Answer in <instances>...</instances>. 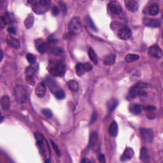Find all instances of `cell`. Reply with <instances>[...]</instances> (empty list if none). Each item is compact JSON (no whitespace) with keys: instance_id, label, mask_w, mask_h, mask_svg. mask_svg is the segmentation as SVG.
I'll return each instance as SVG.
<instances>
[{"instance_id":"obj_1","label":"cell","mask_w":163,"mask_h":163,"mask_svg":"<svg viewBox=\"0 0 163 163\" xmlns=\"http://www.w3.org/2000/svg\"><path fill=\"white\" fill-rule=\"evenodd\" d=\"M147 87V84L144 82H139L137 83L133 86H132L129 93L127 96V100H132L135 99L138 96H145L147 95L144 89Z\"/></svg>"},{"instance_id":"obj_2","label":"cell","mask_w":163,"mask_h":163,"mask_svg":"<svg viewBox=\"0 0 163 163\" xmlns=\"http://www.w3.org/2000/svg\"><path fill=\"white\" fill-rule=\"evenodd\" d=\"M14 96L18 103H24L28 98L26 90L22 85H16L14 88Z\"/></svg>"},{"instance_id":"obj_3","label":"cell","mask_w":163,"mask_h":163,"mask_svg":"<svg viewBox=\"0 0 163 163\" xmlns=\"http://www.w3.org/2000/svg\"><path fill=\"white\" fill-rule=\"evenodd\" d=\"M31 4H33V9L34 12L37 13V14H42L47 12V8L49 4L50 3V1L49 0H40V1H28Z\"/></svg>"},{"instance_id":"obj_4","label":"cell","mask_w":163,"mask_h":163,"mask_svg":"<svg viewBox=\"0 0 163 163\" xmlns=\"http://www.w3.org/2000/svg\"><path fill=\"white\" fill-rule=\"evenodd\" d=\"M68 29L71 35H76L82 31V24L80 19L78 17L72 18L68 24Z\"/></svg>"},{"instance_id":"obj_5","label":"cell","mask_w":163,"mask_h":163,"mask_svg":"<svg viewBox=\"0 0 163 163\" xmlns=\"http://www.w3.org/2000/svg\"><path fill=\"white\" fill-rule=\"evenodd\" d=\"M66 71V66L63 63H58L55 66L51 67L49 70L50 73L55 76H62Z\"/></svg>"},{"instance_id":"obj_6","label":"cell","mask_w":163,"mask_h":163,"mask_svg":"<svg viewBox=\"0 0 163 163\" xmlns=\"http://www.w3.org/2000/svg\"><path fill=\"white\" fill-rule=\"evenodd\" d=\"M140 136L142 141L145 143H151L154 139V132L151 129L141 128L140 130Z\"/></svg>"},{"instance_id":"obj_7","label":"cell","mask_w":163,"mask_h":163,"mask_svg":"<svg viewBox=\"0 0 163 163\" xmlns=\"http://www.w3.org/2000/svg\"><path fill=\"white\" fill-rule=\"evenodd\" d=\"M35 139L36 140V143L38 147L41 148V151L42 152L43 156L46 154L45 152V139L44 137L39 132H35L34 133Z\"/></svg>"},{"instance_id":"obj_8","label":"cell","mask_w":163,"mask_h":163,"mask_svg":"<svg viewBox=\"0 0 163 163\" xmlns=\"http://www.w3.org/2000/svg\"><path fill=\"white\" fill-rule=\"evenodd\" d=\"M148 54L151 56L156 58L161 59L162 57V51L159 47L157 45H152L148 49Z\"/></svg>"},{"instance_id":"obj_9","label":"cell","mask_w":163,"mask_h":163,"mask_svg":"<svg viewBox=\"0 0 163 163\" xmlns=\"http://www.w3.org/2000/svg\"><path fill=\"white\" fill-rule=\"evenodd\" d=\"M132 33L131 29L128 27H123L119 29L118 32V36L120 39L123 40H127L131 37Z\"/></svg>"},{"instance_id":"obj_10","label":"cell","mask_w":163,"mask_h":163,"mask_svg":"<svg viewBox=\"0 0 163 163\" xmlns=\"http://www.w3.org/2000/svg\"><path fill=\"white\" fill-rule=\"evenodd\" d=\"M108 9L114 14H119L122 12V7L119 2L111 1L108 3Z\"/></svg>"},{"instance_id":"obj_11","label":"cell","mask_w":163,"mask_h":163,"mask_svg":"<svg viewBox=\"0 0 163 163\" xmlns=\"http://www.w3.org/2000/svg\"><path fill=\"white\" fill-rule=\"evenodd\" d=\"M126 8L129 11L131 12H136L138 11L139 8L138 3L135 0H126L124 1Z\"/></svg>"},{"instance_id":"obj_12","label":"cell","mask_w":163,"mask_h":163,"mask_svg":"<svg viewBox=\"0 0 163 163\" xmlns=\"http://www.w3.org/2000/svg\"><path fill=\"white\" fill-rule=\"evenodd\" d=\"M6 40L8 45L15 49H18L20 46V44L19 40L17 39V38L14 37H13L12 36H10V35L7 36Z\"/></svg>"},{"instance_id":"obj_13","label":"cell","mask_w":163,"mask_h":163,"mask_svg":"<svg viewBox=\"0 0 163 163\" xmlns=\"http://www.w3.org/2000/svg\"><path fill=\"white\" fill-rule=\"evenodd\" d=\"M134 151L130 147H127L124 151V153L121 157V161L122 162H125L128 160H130L134 156Z\"/></svg>"},{"instance_id":"obj_14","label":"cell","mask_w":163,"mask_h":163,"mask_svg":"<svg viewBox=\"0 0 163 163\" xmlns=\"http://www.w3.org/2000/svg\"><path fill=\"white\" fill-rule=\"evenodd\" d=\"M35 93L38 98H43L44 97H45V94H46L45 85L43 82L38 84L36 85V89H35Z\"/></svg>"},{"instance_id":"obj_15","label":"cell","mask_w":163,"mask_h":163,"mask_svg":"<svg viewBox=\"0 0 163 163\" xmlns=\"http://www.w3.org/2000/svg\"><path fill=\"white\" fill-rule=\"evenodd\" d=\"M144 24L147 26H148L150 28H156L160 26V22L159 20L156 19H144Z\"/></svg>"},{"instance_id":"obj_16","label":"cell","mask_w":163,"mask_h":163,"mask_svg":"<svg viewBox=\"0 0 163 163\" xmlns=\"http://www.w3.org/2000/svg\"><path fill=\"white\" fill-rule=\"evenodd\" d=\"M115 59H116V55L114 54H110L106 55L104 57L103 63L106 66L112 65L115 63Z\"/></svg>"},{"instance_id":"obj_17","label":"cell","mask_w":163,"mask_h":163,"mask_svg":"<svg viewBox=\"0 0 163 163\" xmlns=\"http://www.w3.org/2000/svg\"><path fill=\"white\" fill-rule=\"evenodd\" d=\"M98 139V135L97 132L95 131L92 132L91 133V135H90L88 147L89 148L94 147V145H95L97 143Z\"/></svg>"},{"instance_id":"obj_18","label":"cell","mask_w":163,"mask_h":163,"mask_svg":"<svg viewBox=\"0 0 163 163\" xmlns=\"http://www.w3.org/2000/svg\"><path fill=\"white\" fill-rule=\"evenodd\" d=\"M37 49L38 50V52H39L40 54H44L47 52V51L50 50V45L48 44V43L41 42V44L38 45Z\"/></svg>"},{"instance_id":"obj_19","label":"cell","mask_w":163,"mask_h":163,"mask_svg":"<svg viewBox=\"0 0 163 163\" xmlns=\"http://www.w3.org/2000/svg\"><path fill=\"white\" fill-rule=\"evenodd\" d=\"M108 131L111 136H112L114 137L117 136L118 134V125L116 122L113 121L111 123L110 126L109 127Z\"/></svg>"},{"instance_id":"obj_20","label":"cell","mask_w":163,"mask_h":163,"mask_svg":"<svg viewBox=\"0 0 163 163\" xmlns=\"http://www.w3.org/2000/svg\"><path fill=\"white\" fill-rule=\"evenodd\" d=\"M140 158L141 161L144 162H147L149 161V156L148 154L147 149L145 147H142L140 150Z\"/></svg>"},{"instance_id":"obj_21","label":"cell","mask_w":163,"mask_h":163,"mask_svg":"<svg viewBox=\"0 0 163 163\" xmlns=\"http://www.w3.org/2000/svg\"><path fill=\"white\" fill-rule=\"evenodd\" d=\"M1 105L3 110H8L10 106V101L9 97L7 95H4L2 96L1 99Z\"/></svg>"},{"instance_id":"obj_22","label":"cell","mask_w":163,"mask_h":163,"mask_svg":"<svg viewBox=\"0 0 163 163\" xmlns=\"http://www.w3.org/2000/svg\"><path fill=\"white\" fill-rule=\"evenodd\" d=\"M67 85L69 89L73 92H77L79 89V85L76 81L74 80H69L67 82Z\"/></svg>"},{"instance_id":"obj_23","label":"cell","mask_w":163,"mask_h":163,"mask_svg":"<svg viewBox=\"0 0 163 163\" xmlns=\"http://www.w3.org/2000/svg\"><path fill=\"white\" fill-rule=\"evenodd\" d=\"M148 12L151 15H156L159 12V7L157 3H152L149 7Z\"/></svg>"},{"instance_id":"obj_24","label":"cell","mask_w":163,"mask_h":163,"mask_svg":"<svg viewBox=\"0 0 163 163\" xmlns=\"http://www.w3.org/2000/svg\"><path fill=\"white\" fill-rule=\"evenodd\" d=\"M12 22V19L9 14H5L3 16L1 17V28H3L4 25L10 24Z\"/></svg>"},{"instance_id":"obj_25","label":"cell","mask_w":163,"mask_h":163,"mask_svg":"<svg viewBox=\"0 0 163 163\" xmlns=\"http://www.w3.org/2000/svg\"><path fill=\"white\" fill-rule=\"evenodd\" d=\"M130 110L132 114L135 115H139L142 111V106L140 104H135L130 106Z\"/></svg>"},{"instance_id":"obj_26","label":"cell","mask_w":163,"mask_h":163,"mask_svg":"<svg viewBox=\"0 0 163 163\" xmlns=\"http://www.w3.org/2000/svg\"><path fill=\"white\" fill-rule=\"evenodd\" d=\"M88 54H89V57L92 63H93L94 64H97L98 63V59L97 55L94 52V50L92 48H89V51H88Z\"/></svg>"},{"instance_id":"obj_27","label":"cell","mask_w":163,"mask_h":163,"mask_svg":"<svg viewBox=\"0 0 163 163\" xmlns=\"http://www.w3.org/2000/svg\"><path fill=\"white\" fill-rule=\"evenodd\" d=\"M118 105V101L117 100L114 99H111L110 101L107 102V107H108V109L109 111H114L116 107Z\"/></svg>"},{"instance_id":"obj_28","label":"cell","mask_w":163,"mask_h":163,"mask_svg":"<svg viewBox=\"0 0 163 163\" xmlns=\"http://www.w3.org/2000/svg\"><path fill=\"white\" fill-rule=\"evenodd\" d=\"M76 73L79 76H82L84 75L85 73V70L84 69V64L83 63H78L75 67Z\"/></svg>"},{"instance_id":"obj_29","label":"cell","mask_w":163,"mask_h":163,"mask_svg":"<svg viewBox=\"0 0 163 163\" xmlns=\"http://www.w3.org/2000/svg\"><path fill=\"white\" fill-rule=\"evenodd\" d=\"M140 56L138 55L135 54H129L126 55L125 60L127 63H132L139 59Z\"/></svg>"},{"instance_id":"obj_30","label":"cell","mask_w":163,"mask_h":163,"mask_svg":"<svg viewBox=\"0 0 163 163\" xmlns=\"http://www.w3.org/2000/svg\"><path fill=\"white\" fill-rule=\"evenodd\" d=\"M34 23V17L33 14H29L27 18L25 19L24 21V24L25 26L27 28H30L33 26V24Z\"/></svg>"},{"instance_id":"obj_31","label":"cell","mask_w":163,"mask_h":163,"mask_svg":"<svg viewBox=\"0 0 163 163\" xmlns=\"http://www.w3.org/2000/svg\"><path fill=\"white\" fill-rule=\"evenodd\" d=\"M35 72H36V69L35 67L29 66L26 68V70H25V74H26V76H33V75L35 74Z\"/></svg>"},{"instance_id":"obj_32","label":"cell","mask_w":163,"mask_h":163,"mask_svg":"<svg viewBox=\"0 0 163 163\" xmlns=\"http://www.w3.org/2000/svg\"><path fill=\"white\" fill-rule=\"evenodd\" d=\"M50 52L55 55H59L63 53V50L59 47H54V48L50 49Z\"/></svg>"},{"instance_id":"obj_33","label":"cell","mask_w":163,"mask_h":163,"mask_svg":"<svg viewBox=\"0 0 163 163\" xmlns=\"http://www.w3.org/2000/svg\"><path fill=\"white\" fill-rule=\"evenodd\" d=\"M26 59L28 60V61L30 64H35L36 61V57L35 55H33V54H28L26 55Z\"/></svg>"},{"instance_id":"obj_34","label":"cell","mask_w":163,"mask_h":163,"mask_svg":"<svg viewBox=\"0 0 163 163\" xmlns=\"http://www.w3.org/2000/svg\"><path fill=\"white\" fill-rule=\"evenodd\" d=\"M55 96L58 100H63L65 98V93L62 90H58L55 92Z\"/></svg>"},{"instance_id":"obj_35","label":"cell","mask_w":163,"mask_h":163,"mask_svg":"<svg viewBox=\"0 0 163 163\" xmlns=\"http://www.w3.org/2000/svg\"><path fill=\"white\" fill-rule=\"evenodd\" d=\"M51 143H52V148H53V149L54 150V151H55V154H57V156H59V157L61 156V151H60L59 148H58L57 145L56 144H55V143L54 142V141H53L52 140H51Z\"/></svg>"},{"instance_id":"obj_36","label":"cell","mask_w":163,"mask_h":163,"mask_svg":"<svg viewBox=\"0 0 163 163\" xmlns=\"http://www.w3.org/2000/svg\"><path fill=\"white\" fill-rule=\"evenodd\" d=\"M41 112L47 118H51V117H52V111H51L49 109L45 108V109L42 110Z\"/></svg>"},{"instance_id":"obj_37","label":"cell","mask_w":163,"mask_h":163,"mask_svg":"<svg viewBox=\"0 0 163 163\" xmlns=\"http://www.w3.org/2000/svg\"><path fill=\"white\" fill-rule=\"evenodd\" d=\"M87 22H88V23H89V25L90 28H91L93 30V31H97L98 29L96 28V25H95V24H94V22L92 21V20L91 18H90V17L88 16V17H87Z\"/></svg>"},{"instance_id":"obj_38","label":"cell","mask_w":163,"mask_h":163,"mask_svg":"<svg viewBox=\"0 0 163 163\" xmlns=\"http://www.w3.org/2000/svg\"><path fill=\"white\" fill-rule=\"evenodd\" d=\"M84 64V69L85 70V72H89L91 71L92 70V65L89 63H83Z\"/></svg>"},{"instance_id":"obj_39","label":"cell","mask_w":163,"mask_h":163,"mask_svg":"<svg viewBox=\"0 0 163 163\" xmlns=\"http://www.w3.org/2000/svg\"><path fill=\"white\" fill-rule=\"evenodd\" d=\"M8 32L11 34V35H15L17 33V29L15 27L10 26L8 28Z\"/></svg>"},{"instance_id":"obj_40","label":"cell","mask_w":163,"mask_h":163,"mask_svg":"<svg viewBox=\"0 0 163 163\" xmlns=\"http://www.w3.org/2000/svg\"><path fill=\"white\" fill-rule=\"evenodd\" d=\"M97 117H98V114L96 112V111H94L92 115V116H91V121H90V124H92L94 122H95V121L97 119Z\"/></svg>"},{"instance_id":"obj_41","label":"cell","mask_w":163,"mask_h":163,"mask_svg":"<svg viewBox=\"0 0 163 163\" xmlns=\"http://www.w3.org/2000/svg\"><path fill=\"white\" fill-rule=\"evenodd\" d=\"M59 13V8L55 6L52 8V14L54 15V16H57Z\"/></svg>"},{"instance_id":"obj_42","label":"cell","mask_w":163,"mask_h":163,"mask_svg":"<svg viewBox=\"0 0 163 163\" xmlns=\"http://www.w3.org/2000/svg\"><path fill=\"white\" fill-rule=\"evenodd\" d=\"M99 161L100 162L102 163H105L106 162V159H105V157L103 155V154H101V155L99 156Z\"/></svg>"},{"instance_id":"obj_43","label":"cell","mask_w":163,"mask_h":163,"mask_svg":"<svg viewBox=\"0 0 163 163\" xmlns=\"http://www.w3.org/2000/svg\"><path fill=\"white\" fill-rule=\"evenodd\" d=\"M145 110L147 111H153L156 110V107L154 106H148L145 108Z\"/></svg>"},{"instance_id":"obj_44","label":"cell","mask_w":163,"mask_h":163,"mask_svg":"<svg viewBox=\"0 0 163 163\" xmlns=\"http://www.w3.org/2000/svg\"><path fill=\"white\" fill-rule=\"evenodd\" d=\"M59 3H61V7L63 8V10L64 12V13L67 12V7H66V5H65V4L63 3V2H59Z\"/></svg>"},{"instance_id":"obj_45","label":"cell","mask_w":163,"mask_h":163,"mask_svg":"<svg viewBox=\"0 0 163 163\" xmlns=\"http://www.w3.org/2000/svg\"><path fill=\"white\" fill-rule=\"evenodd\" d=\"M1 61H2V59H3V51L1 50Z\"/></svg>"},{"instance_id":"obj_46","label":"cell","mask_w":163,"mask_h":163,"mask_svg":"<svg viewBox=\"0 0 163 163\" xmlns=\"http://www.w3.org/2000/svg\"><path fill=\"white\" fill-rule=\"evenodd\" d=\"M82 162H89V161H88L87 159V160L85 159V160H83V161H82Z\"/></svg>"}]
</instances>
